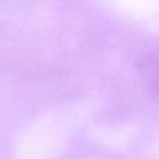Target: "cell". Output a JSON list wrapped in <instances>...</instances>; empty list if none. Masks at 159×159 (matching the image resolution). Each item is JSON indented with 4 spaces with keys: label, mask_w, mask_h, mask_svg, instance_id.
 I'll list each match as a JSON object with an SVG mask.
<instances>
[]
</instances>
